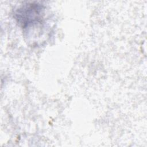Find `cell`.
<instances>
[{"mask_svg": "<svg viewBox=\"0 0 147 147\" xmlns=\"http://www.w3.org/2000/svg\"><path fill=\"white\" fill-rule=\"evenodd\" d=\"M43 13L44 8L40 4L27 3L17 9L15 17L17 22L25 28L40 22Z\"/></svg>", "mask_w": 147, "mask_h": 147, "instance_id": "obj_1", "label": "cell"}]
</instances>
